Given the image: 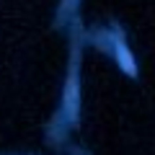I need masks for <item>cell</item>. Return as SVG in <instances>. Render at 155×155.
Listing matches in <instances>:
<instances>
[{
  "instance_id": "obj_1",
  "label": "cell",
  "mask_w": 155,
  "mask_h": 155,
  "mask_svg": "<svg viewBox=\"0 0 155 155\" xmlns=\"http://www.w3.org/2000/svg\"><path fill=\"white\" fill-rule=\"evenodd\" d=\"M116 57H119V65H122V70L127 72V75H134V72H137V67H134V62H132V54H129V49L122 41H116Z\"/></svg>"
},
{
  "instance_id": "obj_2",
  "label": "cell",
  "mask_w": 155,
  "mask_h": 155,
  "mask_svg": "<svg viewBox=\"0 0 155 155\" xmlns=\"http://www.w3.org/2000/svg\"><path fill=\"white\" fill-rule=\"evenodd\" d=\"M75 75L70 78V85H67V109H70V114L75 116V111H78V93H75Z\"/></svg>"
}]
</instances>
